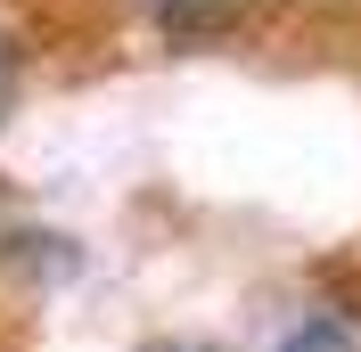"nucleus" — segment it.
<instances>
[{
    "label": "nucleus",
    "instance_id": "1",
    "mask_svg": "<svg viewBox=\"0 0 361 352\" xmlns=\"http://www.w3.org/2000/svg\"><path fill=\"white\" fill-rule=\"evenodd\" d=\"M140 8H148V25L164 42H214V33H230L247 17L255 0H140Z\"/></svg>",
    "mask_w": 361,
    "mask_h": 352
},
{
    "label": "nucleus",
    "instance_id": "2",
    "mask_svg": "<svg viewBox=\"0 0 361 352\" xmlns=\"http://www.w3.org/2000/svg\"><path fill=\"white\" fill-rule=\"evenodd\" d=\"M279 352H361V336H353L345 311H304V320L279 336Z\"/></svg>",
    "mask_w": 361,
    "mask_h": 352
},
{
    "label": "nucleus",
    "instance_id": "3",
    "mask_svg": "<svg viewBox=\"0 0 361 352\" xmlns=\"http://www.w3.org/2000/svg\"><path fill=\"white\" fill-rule=\"evenodd\" d=\"M17 90H25V49L8 42V33H0V123L17 115Z\"/></svg>",
    "mask_w": 361,
    "mask_h": 352
},
{
    "label": "nucleus",
    "instance_id": "4",
    "mask_svg": "<svg viewBox=\"0 0 361 352\" xmlns=\"http://www.w3.org/2000/svg\"><path fill=\"white\" fill-rule=\"evenodd\" d=\"M140 352H222V344H205V336H148Z\"/></svg>",
    "mask_w": 361,
    "mask_h": 352
}]
</instances>
